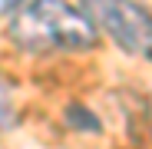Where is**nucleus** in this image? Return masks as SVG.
Wrapping results in <instances>:
<instances>
[{
    "mask_svg": "<svg viewBox=\"0 0 152 149\" xmlns=\"http://www.w3.org/2000/svg\"><path fill=\"white\" fill-rule=\"evenodd\" d=\"M7 33L27 53H56V50H89L96 43V23L86 7L40 0V4H10Z\"/></svg>",
    "mask_w": 152,
    "mask_h": 149,
    "instance_id": "f257e3e1",
    "label": "nucleus"
},
{
    "mask_svg": "<svg viewBox=\"0 0 152 149\" xmlns=\"http://www.w3.org/2000/svg\"><path fill=\"white\" fill-rule=\"evenodd\" d=\"M86 13L129 57L149 60L152 33H149V10L145 7H139V4H93V7H86Z\"/></svg>",
    "mask_w": 152,
    "mask_h": 149,
    "instance_id": "f03ea898",
    "label": "nucleus"
},
{
    "mask_svg": "<svg viewBox=\"0 0 152 149\" xmlns=\"http://www.w3.org/2000/svg\"><path fill=\"white\" fill-rule=\"evenodd\" d=\"M63 119L69 123L73 129H80V133H103V123H99V116H96L89 106L69 103V106L63 109Z\"/></svg>",
    "mask_w": 152,
    "mask_h": 149,
    "instance_id": "7ed1b4c3",
    "label": "nucleus"
},
{
    "mask_svg": "<svg viewBox=\"0 0 152 149\" xmlns=\"http://www.w3.org/2000/svg\"><path fill=\"white\" fill-rule=\"evenodd\" d=\"M17 86L7 73H0V129H13L17 126Z\"/></svg>",
    "mask_w": 152,
    "mask_h": 149,
    "instance_id": "20e7f679",
    "label": "nucleus"
}]
</instances>
